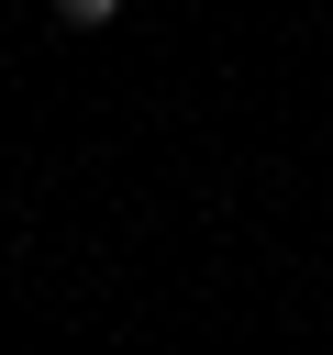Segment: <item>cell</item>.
Here are the masks:
<instances>
[{
  "label": "cell",
  "mask_w": 333,
  "mask_h": 355,
  "mask_svg": "<svg viewBox=\"0 0 333 355\" xmlns=\"http://www.w3.org/2000/svg\"><path fill=\"white\" fill-rule=\"evenodd\" d=\"M111 11H122V0H56V22H67V33H100Z\"/></svg>",
  "instance_id": "6da1fadb"
}]
</instances>
